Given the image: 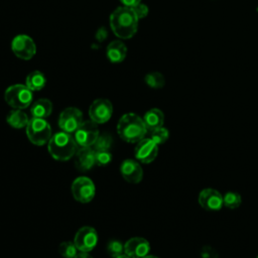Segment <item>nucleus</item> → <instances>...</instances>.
<instances>
[{"label":"nucleus","instance_id":"34","mask_svg":"<svg viewBox=\"0 0 258 258\" xmlns=\"http://www.w3.org/2000/svg\"><path fill=\"white\" fill-rule=\"evenodd\" d=\"M143 258H158V257L152 256V255H147V256H145V257H143Z\"/></svg>","mask_w":258,"mask_h":258},{"label":"nucleus","instance_id":"18","mask_svg":"<svg viewBox=\"0 0 258 258\" xmlns=\"http://www.w3.org/2000/svg\"><path fill=\"white\" fill-rule=\"evenodd\" d=\"M143 121L147 130L153 131L159 127H162L164 122V115L161 110L157 108H152L145 113Z\"/></svg>","mask_w":258,"mask_h":258},{"label":"nucleus","instance_id":"17","mask_svg":"<svg viewBox=\"0 0 258 258\" xmlns=\"http://www.w3.org/2000/svg\"><path fill=\"white\" fill-rule=\"evenodd\" d=\"M127 54V47L121 40L111 41L106 49V55L110 61L114 63L121 62L125 59Z\"/></svg>","mask_w":258,"mask_h":258},{"label":"nucleus","instance_id":"1","mask_svg":"<svg viewBox=\"0 0 258 258\" xmlns=\"http://www.w3.org/2000/svg\"><path fill=\"white\" fill-rule=\"evenodd\" d=\"M138 20L132 8L120 6L110 15V26L117 37L128 39L136 33Z\"/></svg>","mask_w":258,"mask_h":258},{"label":"nucleus","instance_id":"6","mask_svg":"<svg viewBox=\"0 0 258 258\" xmlns=\"http://www.w3.org/2000/svg\"><path fill=\"white\" fill-rule=\"evenodd\" d=\"M11 49L18 58L28 60L34 56L36 52V45L30 36L26 34H19L12 39Z\"/></svg>","mask_w":258,"mask_h":258},{"label":"nucleus","instance_id":"20","mask_svg":"<svg viewBox=\"0 0 258 258\" xmlns=\"http://www.w3.org/2000/svg\"><path fill=\"white\" fill-rule=\"evenodd\" d=\"M6 120H7V123L13 128L26 127L29 121L27 115L20 109H15L10 111L6 117Z\"/></svg>","mask_w":258,"mask_h":258},{"label":"nucleus","instance_id":"30","mask_svg":"<svg viewBox=\"0 0 258 258\" xmlns=\"http://www.w3.org/2000/svg\"><path fill=\"white\" fill-rule=\"evenodd\" d=\"M202 258H218V253L211 246H204L201 250Z\"/></svg>","mask_w":258,"mask_h":258},{"label":"nucleus","instance_id":"21","mask_svg":"<svg viewBox=\"0 0 258 258\" xmlns=\"http://www.w3.org/2000/svg\"><path fill=\"white\" fill-rule=\"evenodd\" d=\"M46 83V79L44 75L39 71L31 72L27 75L25 79V85L31 90V91H39L44 88Z\"/></svg>","mask_w":258,"mask_h":258},{"label":"nucleus","instance_id":"28","mask_svg":"<svg viewBox=\"0 0 258 258\" xmlns=\"http://www.w3.org/2000/svg\"><path fill=\"white\" fill-rule=\"evenodd\" d=\"M96 152V164L100 166H105L112 160V154L110 150L108 151H95Z\"/></svg>","mask_w":258,"mask_h":258},{"label":"nucleus","instance_id":"35","mask_svg":"<svg viewBox=\"0 0 258 258\" xmlns=\"http://www.w3.org/2000/svg\"><path fill=\"white\" fill-rule=\"evenodd\" d=\"M257 258H258V256H257Z\"/></svg>","mask_w":258,"mask_h":258},{"label":"nucleus","instance_id":"9","mask_svg":"<svg viewBox=\"0 0 258 258\" xmlns=\"http://www.w3.org/2000/svg\"><path fill=\"white\" fill-rule=\"evenodd\" d=\"M83 123V114L78 108L70 107L64 109L58 118L59 128L68 133H75V131Z\"/></svg>","mask_w":258,"mask_h":258},{"label":"nucleus","instance_id":"22","mask_svg":"<svg viewBox=\"0 0 258 258\" xmlns=\"http://www.w3.org/2000/svg\"><path fill=\"white\" fill-rule=\"evenodd\" d=\"M144 81H145L146 85L152 89H160L165 84V79H164L163 75L159 72L148 73L145 76Z\"/></svg>","mask_w":258,"mask_h":258},{"label":"nucleus","instance_id":"24","mask_svg":"<svg viewBox=\"0 0 258 258\" xmlns=\"http://www.w3.org/2000/svg\"><path fill=\"white\" fill-rule=\"evenodd\" d=\"M113 143L112 136L109 134H99L96 142L94 143L95 151H108Z\"/></svg>","mask_w":258,"mask_h":258},{"label":"nucleus","instance_id":"10","mask_svg":"<svg viewBox=\"0 0 258 258\" xmlns=\"http://www.w3.org/2000/svg\"><path fill=\"white\" fill-rule=\"evenodd\" d=\"M113 113V106L111 102L107 99H97L95 100L89 109V115L92 121L97 124H102L107 122Z\"/></svg>","mask_w":258,"mask_h":258},{"label":"nucleus","instance_id":"3","mask_svg":"<svg viewBox=\"0 0 258 258\" xmlns=\"http://www.w3.org/2000/svg\"><path fill=\"white\" fill-rule=\"evenodd\" d=\"M77 141L71 133L60 131L51 136L48 141V151L50 155L60 161L70 159L77 152Z\"/></svg>","mask_w":258,"mask_h":258},{"label":"nucleus","instance_id":"23","mask_svg":"<svg viewBox=\"0 0 258 258\" xmlns=\"http://www.w3.org/2000/svg\"><path fill=\"white\" fill-rule=\"evenodd\" d=\"M242 203V198L238 192L228 191L223 196V205L228 209H237Z\"/></svg>","mask_w":258,"mask_h":258},{"label":"nucleus","instance_id":"5","mask_svg":"<svg viewBox=\"0 0 258 258\" xmlns=\"http://www.w3.org/2000/svg\"><path fill=\"white\" fill-rule=\"evenodd\" d=\"M26 135L35 145H43L51 138L50 125L43 118L32 117L26 125Z\"/></svg>","mask_w":258,"mask_h":258},{"label":"nucleus","instance_id":"29","mask_svg":"<svg viewBox=\"0 0 258 258\" xmlns=\"http://www.w3.org/2000/svg\"><path fill=\"white\" fill-rule=\"evenodd\" d=\"M132 9H133V11L136 14L138 19L145 18L148 15V12H149V9H148L147 5H145V4L141 3V2L139 4H137L136 6H134Z\"/></svg>","mask_w":258,"mask_h":258},{"label":"nucleus","instance_id":"15","mask_svg":"<svg viewBox=\"0 0 258 258\" xmlns=\"http://www.w3.org/2000/svg\"><path fill=\"white\" fill-rule=\"evenodd\" d=\"M121 174L127 180L131 183H138L142 180L143 177V170L140 164L133 160V159H126L122 162L121 167Z\"/></svg>","mask_w":258,"mask_h":258},{"label":"nucleus","instance_id":"27","mask_svg":"<svg viewBox=\"0 0 258 258\" xmlns=\"http://www.w3.org/2000/svg\"><path fill=\"white\" fill-rule=\"evenodd\" d=\"M107 251H108V253L110 254L111 257L117 258V257L123 255L124 245L120 241H118V240H111L108 243Z\"/></svg>","mask_w":258,"mask_h":258},{"label":"nucleus","instance_id":"19","mask_svg":"<svg viewBox=\"0 0 258 258\" xmlns=\"http://www.w3.org/2000/svg\"><path fill=\"white\" fill-rule=\"evenodd\" d=\"M52 111V103L48 99H39L33 103L30 109L32 117L45 119Z\"/></svg>","mask_w":258,"mask_h":258},{"label":"nucleus","instance_id":"8","mask_svg":"<svg viewBox=\"0 0 258 258\" xmlns=\"http://www.w3.org/2000/svg\"><path fill=\"white\" fill-rule=\"evenodd\" d=\"M99 136V129L97 123L92 120L83 121L80 127L75 131V140L82 147L94 145Z\"/></svg>","mask_w":258,"mask_h":258},{"label":"nucleus","instance_id":"11","mask_svg":"<svg viewBox=\"0 0 258 258\" xmlns=\"http://www.w3.org/2000/svg\"><path fill=\"white\" fill-rule=\"evenodd\" d=\"M98 242V235L94 228L83 227L75 235L74 243L81 252H90Z\"/></svg>","mask_w":258,"mask_h":258},{"label":"nucleus","instance_id":"13","mask_svg":"<svg viewBox=\"0 0 258 258\" xmlns=\"http://www.w3.org/2000/svg\"><path fill=\"white\" fill-rule=\"evenodd\" d=\"M200 206L209 212H217L222 209L223 196L215 188H204L199 195Z\"/></svg>","mask_w":258,"mask_h":258},{"label":"nucleus","instance_id":"26","mask_svg":"<svg viewBox=\"0 0 258 258\" xmlns=\"http://www.w3.org/2000/svg\"><path fill=\"white\" fill-rule=\"evenodd\" d=\"M78 248L76 247L75 243L73 242H62L59 245V254L64 257V258H74L78 253H77Z\"/></svg>","mask_w":258,"mask_h":258},{"label":"nucleus","instance_id":"33","mask_svg":"<svg viewBox=\"0 0 258 258\" xmlns=\"http://www.w3.org/2000/svg\"><path fill=\"white\" fill-rule=\"evenodd\" d=\"M117 258H130V257H129V256H127L126 254H125V255L123 254V255H121V256H119V257H117Z\"/></svg>","mask_w":258,"mask_h":258},{"label":"nucleus","instance_id":"14","mask_svg":"<svg viewBox=\"0 0 258 258\" xmlns=\"http://www.w3.org/2000/svg\"><path fill=\"white\" fill-rule=\"evenodd\" d=\"M149 251L148 241L141 237L131 238L124 245V252L130 258H143L148 255Z\"/></svg>","mask_w":258,"mask_h":258},{"label":"nucleus","instance_id":"7","mask_svg":"<svg viewBox=\"0 0 258 258\" xmlns=\"http://www.w3.org/2000/svg\"><path fill=\"white\" fill-rule=\"evenodd\" d=\"M72 194L80 203H89L95 197V184L87 176H80L73 181Z\"/></svg>","mask_w":258,"mask_h":258},{"label":"nucleus","instance_id":"2","mask_svg":"<svg viewBox=\"0 0 258 258\" xmlns=\"http://www.w3.org/2000/svg\"><path fill=\"white\" fill-rule=\"evenodd\" d=\"M147 131L143 118L134 113L124 114L117 125L119 136L129 143L139 142L144 138Z\"/></svg>","mask_w":258,"mask_h":258},{"label":"nucleus","instance_id":"4","mask_svg":"<svg viewBox=\"0 0 258 258\" xmlns=\"http://www.w3.org/2000/svg\"><path fill=\"white\" fill-rule=\"evenodd\" d=\"M32 91L26 85H12L4 93L6 103L14 109H25L32 101Z\"/></svg>","mask_w":258,"mask_h":258},{"label":"nucleus","instance_id":"12","mask_svg":"<svg viewBox=\"0 0 258 258\" xmlns=\"http://www.w3.org/2000/svg\"><path fill=\"white\" fill-rule=\"evenodd\" d=\"M158 154V145L151 138H143L139 142L134 150L135 157L142 163L152 162Z\"/></svg>","mask_w":258,"mask_h":258},{"label":"nucleus","instance_id":"16","mask_svg":"<svg viewBox=\"0 0 258 258\" xmlns=\"http://www.w3.org/2000/svg\"><path fill=\"white\" fill-rule=\"evenodd\" d=\"M75 163L80 170H89L96 164V152L90 146L81 147L76 152Z\"/></svg>","mask_w":258,"mask_h":258},{"label":"nucleus","instance_id":"31","mask_svg":"<svg viewBox=\"0 0 258 258\" xmlns=\"http://www.w3.org/2000/svg\"><path fill=\"white\" fill-rule=\"evenodd\" d=\"M120 2L123 4V6L125 7H129V8H133L134 6H136L137 4H139L141 2V0H120Z\"/></svg>","mask_w":258,"mask_h":258},{"label":"nucleus","instance_id":"25","mask_svg":"<svg viewBox=\"0 0 258 258\" xmlns=\"http://www.w3.org/2000/svg\"><path fill=\"white\" fill-rule=\"evenodd\" d=\"M169 137V132L166 128H164L163 126L162 127H159L153 131H151V136L150 138L157 144V145H160V144H163L164 142L167 141Z\"/></svg>","mask_w":258,"mask_h":258},{"label":"nucleus","instance_id":"32","mask_svg":"<svg viewBox=\"0 0 258 258\" xmlns=\"http://www.w3.org/2000/svg\"><path fill=\"white\" fill-rule=\"evenodd\" d=\"M74 258H93L90 254H88V252H81L78 253Z\"/></svg>","mask_w":258,"mask_h":258}]
</instances>
